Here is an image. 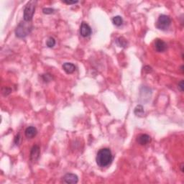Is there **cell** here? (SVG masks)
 I'll list each match as a JSON object with an SVG mask.
<instances>
[{
  "label": "cell",
  "mask_w": 184,
  "mask_h": 184,
  "mask_svg": "<svg viewBox=\"0 0 184 184\" xmlns=\"http://www.w3.org/2000/svg\"><path fill=\"white\" fill-rule=\"evenodd\" d=\"M112 22H113L114 25L120 27V26H121L123 24L122 17L121 16H119V15L114 17L113 18H112Z\"/></svg>",
  "instance_id": "4fadbf2b"
},
{
  "label": "cell",
  "mask_w": 184,
  "mask_h": 184,
  "mask_svg": "<svg viewBox=\"0 0 184 184\" xmlns=\"http://www.w3.org/2000/svg\"><path fill=\"white\" fill-rule=\"evenodd\" d=\"M63 181L66 183H77L79 181V177L73 174H67L63 177Z\"/></svg>",
  "instance_id": "ba28073f"
},
{
  "label": "cell",
  "mask_w": 184,
  "mask_h": 184,
  "mask_svg": "<svg viewBox=\"0 0 184 184\" xmlns=\"http://www.w3.org/2000/svg\"><path fill=\"white\" fill-rule=\"evenodd\" d=\"M134 113L136 116L140 117H143L145 115V111H144V108L142 105H137V107H135V110H134Z\"/></svg>",
  "instance_id": "7c38bea8"
},
{
  "label": "cell",
  "mask_w": 184,
  "mask_h": 184,
  "mask_svg": "<svg viewBox=\"0 0 184 184\" xmlns=\"http://www.w3.org/2000/svg\"><path fill=\"white\" fill-rule=\"evenodd\" d=\"M37 3H38V2L34 1V0L27 2V4L25 6V9H24V21L30 22L32 20L35 14V11Z\"/></svg>",
  "instance_id": "3957f363"
},
{
  "label": "cell",
  "mask_w": 184,
  "mask_h": 184,
  "mask_svg": "<svg viewBox=\"0 0 184 184\" xmlns=\"http://www.w3.org/2000/svg\"><path fill=\"white\" fill-rule=\"evenodd\" d=\"M37 133H38V130L35 127H28L27 129H25V135L26 136V137L29 138V139H32L34 137H35Z\"/></svg>",
  "instance_id": "30bf717a"
},
{
  "label": "cell",
  "mask_w": 184,
  "mask_h": 184,
  "mask_svg": "<svg viewBox=\"0 0 184 184\" xmlns=\"http://www.w3.org/2000/svg\"><path fill=\"white\" fill-rule=\"evenodd\" d=\"M42 78H43V81H44L45 82H49V81H51V80H52V79H53V78H52V76H51V75L49 74V73H46V74H43L42 76Z\"/></svg>",
  "instance_id": "2e32d148"
},
{
  "label": "cell",
  "mask_w": 184,
  "mask_h": 184,
  "mask_svg": "<svg viewBox=\"0 0 184 184\" xmlns=\"http://www.w3.org/2000/svg\"><path fill=\"white\" fill-rule=\"evenodd\" d=\"M30 22L22 21L19 23L15 30V35L17 38H24L30 33L32 29V25Z\"/></svg>",
  "instance_id": "7a4b0ae2"
},
{
  "label": "cell",
  "mask_w": 184,
  "mask_h": 184,
  "mask_svg": "<svg viewBox=\"0 0 184 184\" xmlns=\"http://www.w3.org/2000/svg\"><path fill=\"white\" fill-rule=\"evenodd\" d=\"M137 142L138 144L141 145H146L147 144L150 143L151 142V137L150 135H147V134H142L137 137Z\"/></svg>",
  "instance_id": "9c48e42d"
},
{
  "label": "cell",
  "mask_w": 184,
  "mask_h": 184,
  "mask_svg": "<svg viewBox=\"0 0 184 184\" xmlns=\"http://www.w3.org/2000/svg\"><path fill=\"white\" fill-rule=\"evenodd\" d=\"M43 12L44 14H52V13L54 12V10L52 8H44L43 10Z\"/></svg>",
  "instance_id": "e0dca14e"
},
{
  "label": "cell",
  "mask_w": 184,
  "mask_h": 184,
  "mask_svg": "<svg viewBox=\"0 0 184 184\" xmlns=\"http://www.w3.org/2000/svg\"><path fill=\"white\" fill-rule=\"evenodd\" d=\"M19 140H20V135H19H19H17L16 136V137H15V139H14V143L16 144L17 145L19 143Z\"/></svg>",
  "instance_id": "d6986e66"
},
{
  "label": "cell",
  "mask_w": 184,
  "mask_h": 184,
  "mask_svg": "<svg viewBox=\"0 0 184 184\" xmlns=\"http://www.w3.org/2000/svg\"><path fill=\"white\" fill-rule=\"evenodd\" d=\"M63 69L65 72L68 74H71V73H73L76 69V67L74 64L71 63H65L63 65Z\"/></svg>",
  "instance_id": "8fae6325"
},
{
  "label": "cell",
  "mask_w": 184,
  "mask_h": 184,
  "mask_svg": "<svg viewBox=\"0 0 184 184\" xmlns=\"http://www.w3.org/2000/svg\"><path fill=\"white\" fill-rule=\"evenodd\" d=\"M40 147L35 145L32 147L31 150H30V161L32 162L37 161L39 157H40Z\"/></svg>",
  "instance_id": "8992f818"
},
{
  "label": "cell",
  "mask_w": 184,
  "mask_h": 184,
  "mask_svg": "<svg viewBox=\"0 0 184 184\" xmlns=\"http://www.w3.org/2000/svg\"><path fill=\"white\" fill-rule=\"evenodd\" d=\"M183 87H184L183 80H181V81L178 83V88L181 91V92H183Z\"/></svg>",
  "instance_id": "ac0fdd59"
},
{
  "label": "cell",
  "mask_w": 184,
  "mask_h": 184,
  "mask_svg": "<svg viewBox=\"0 0 184 184\" xmlns=\"http://www.w3.org/2000/svg\"><path fill=\"white\" fill-rule=\"evenodd\" d=\"M92 33V30L90 26L87 23L83 22L81 23V27H80V34H81V35L84 37V38H87V37L90 36Z\"/></svg>",
  "instance_id": "5b68a950"
},
{
  "label": "cell",
  "mask_w": 184,
  "mask_h": 184,
  "mask_svg": "<svg viewBox=\"0 0 184 184\" xmlns=\"http://www.w3.org/2000/svg\"><path fill=\"white\" fill-rule=\"evenodd\" d=\"M154 45L155 51L158 53H163L167 49V44L165 41L161 40V39H156L155 40Z\"/></svg>",
  "instance_id": "52a82bcc"
},
{
  "label": "cell",
  "mask_w": 184,
  "mask_h": 184,
  "mask_svg": "<svg viewBox=\"0 0 184 184\" xmlns=\"http://www.w3.org/2000/svg\"><path fill=\"white\" fill-rule=\"evenodd\" d=\"M63 2L66 4H75L78 3V1H63Z\"/></svg>",
  "instance_id": "ffe728a7"
},
{
  "label": "cell",
  "mask_w": 184,
  "mask_h": 184,
  "mask_svg": "<svg viewBox=\"0 0 184 184\" xmlns=\"http://www.w3.org/2000/svg\"><path fill=\"white\" fill-rule=\"evenodd\" d=\"M116 42H117V45H119V46L123 47H127V44H128L126 39H125V38H123V37H120V38L117 39Z\"/></svg>",
  "instance_id": "5bb4252c"
},
{
  "label": "cell",
  "mask_w": 184,
  "mask_h": 184,
  "mask_svg": "<svg viewBox=\"0 0 184 184\" xmlns=\"http://www.w3.org/2000/svg\"><path fill=\"white\" fill-rule=\"evenodd\" d=\"M181 171L183 172V164H182V165L181 166Z\"/></svg>",
  "instance_id": "44dd1931"
},
{
  "label": "cell",
  "mask_w": 184,
  "mask_h": 184,
  "mask_svg": "<svg viewBox=\"0 0 184 184\" xmlns=\"http://www.w3.org/2000/svg\"><path fill=\"white\" fill-rule=\"evenodd\" d=\"M46 45L48 47H53L55 45V40L53 38H49L46 41Z\"/></svg>",
  "instance_id": "9a60e30c"
},
{
  "label": "cell",
  "mask_w": 184,
  "mask_h": 184,
  "mask_svg": "<svg viewBox=\"0 0 184 184\" xmlns=\"http://www.w3.org/2000/svg\"><path fill=\"white\" fill-rule=\"evenodd\" d=\"M171 24V19L169 16L166 14L160 15L156 22V27L157 29L161 30H166L170 27Z\"/></svg>",
  "instance_id": "277c9868"
},
{
  "label": "cell",
  "mask_w": 184,
  "mask_h": 184,
  "mask_svg": "<svg viewBox=\"0 0 184 184\" xmlns=\"http://www.w3.org/2000/svg\"><path fill=\"white\" fill-rule=\"evenodd\" d=\"M113 155L110 149L103 148L97 153L96 161L97 165L101 168H105L110 166L113 161Z\"/></svg>",
  "instance_id": "6da1fadb"
}]
</instances>
